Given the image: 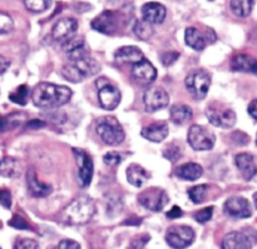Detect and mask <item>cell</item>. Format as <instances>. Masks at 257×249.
<instances>
[{
  "label": "cell",
  "mask_w": 257,
  "mask_h": 249,
  "mask_svg": "<svg viewBox=\"0 0 257 249\" xmlns=\"http://www.w3.org/2000/svg\"><path fill=\"white\" fill-rule=\"evenodd\" d=\"M73 92L64 85L52 83H39L33 89L32 99L35 107L43 109H53L67 104L72 98Z\"/></svg>",
  "instance_id": "obj_1"
},
{
  "label": "cell",
  "mask_w": 257,
  "mask_h": 249,
  "mask_svg": "<svg viewBox=\"0 0 257 249\" xmlns=\"http://www.w3.org/2000/svg\"><path fill=\"white\" fill-rule=\"evenodd\" d=\"M95 214V203L89 197H79L62 212V220L68 224H85Z\"/></svg>",
  "instance_id": "obj_2"
},
{
  "label": "cell",
  "mask_w": 257,
  "mask_h": 249,
  "mask_svg": "<svg viewBox=\"0 0 257 249\" xmlns=\"http://www.w3.org/2000/svg\"><path fill=\"white\" fill-rule=\"evenodd\" d=\"M97 133L100 139L109 145H118L124 140V130L113 117H103L97 122Z\"/></svg>",
  "instance_id": "obj_3"
},
{
  "label": "cell",
  "mask_w": 257,
  "mask_h": 249,
  "mask_svg": "<svg viewBox=\"0 0 257 249\" xmlns=\"http://www.w3.org/2000/svg\"><path fill=\"white\" fill-rule=\"evenodd\" d=\"M185 84L190 94L195 99L202 100L207 95L211 85V75L206 70L198 69L188 74L186 78Z\"/></svg>",
  "instance_id": "obj_4"
},
{
  "label": "cell",
  "mask_w": 257,
  "mask_h": 249,
  "mask_svg": "<svg viewBox=\"0 0 257 249\" xmlns=\"http://www.w3.org/2000/svg\"><path fill=\"white\" fill-rule=\"evenodd\" d=\"M188 143L195 150H211L216 143V137L203 125H192L188 130Z\"/></svg>",
  "instance_id": "obj_5"
},
{
  "label": "cell",
  "mask_w": 257,
  "mask_h": 249,
  "mask_svg": "<svg viewBox=\"0 0 257 249\" xmlns=\"http://www.w3.org/2000/svg\"><path fill=\"white\" fill-rule=\"evenodd\" d=\"M195 240V232L188 225H172L166 233V242L172 248L183 249Z\"/></svg>",
  "instance_id": "obj_6"
},
{
  "label": "cell",
  "mask_w": 257,
  "mask_h": 249,
  "mask_svg": "<svg viewBox=\"0 0 257 249\" xmlns=\"http://www.w3.org/2000/svg\"><path fill=\"white\" fill-rule=\"evenodd\" d=\"M138 202L145 208L152 210V212H161L167 205V203L170 202V198H168V194L163 189L151 188V189L141 193L140 197H138Z\"/></svg>",
  "instance_id": "obj_7"
},
{
  "label": "cell",
  "mask_w": 257,
  "mask_h": 249,
  "mask_svg": "<svg viewBox=\"0 0 257 249\" xmlns=\"http://www.w3.org/2000/svg\"><path fill=\"white\" fill-rule=\"evenodd\" d=\"M143 103H145L146 112L155 113L168 107L170 95L162 87H151L145 92Z\"/></svg>",
  "instance_id": "obj_8"
},
{
  "label": "cell",
  "mask_w": 257,
  "mask_h": 249,
  "mask_svg": "<svg viewBox=\"0 0 257 249\" xmlns=\"http://www.w3.org/2000/svg\"><path fill=\"white\" fill-rule=\"evenodd\" d=\"M206 115H207L208 122L215 127L228 129L236 124V113L230 108L210 105L206 110Z\"/></svg>",
  "instance_id": "obj_9"
},
{
  "label": "cell",
  "mask_w": 257,
  "mask_h": 249,
  "mask_svg": "<svg viewBox=\"0 0 257 249\" xmlns=\"http://www.w3.org/2000/svg\"><path fill=\"white\" fill-rule=\"evenodd\" d=\"M75 162L78 164V182L80 187L85 188L90 184L93 178V160L90 155L83 149L73 148Z\"/></svg>",
  "instance_id": "obj_10"
},
{
  "label": "cell",
  "mask_w": 257,
  "mask_h": 249,
  "mask_svg": "<svg viewBox=\"0 0 257 249\" xmlns=\"http://www.w3.org/2000/svg\"><path fill=\"white\" fill-rule=\"evenodd\" d=\"M98 85V99H99L100 107L105 110H114L120 103V93L115 85L110 84L109 82L104 80V84Z\"/></svg>",
  "instance_id": "obj_11"
},
{
  "label": "cell",
  "mask_w": 257,
  "mask_h": 249,
  "mask_svg": "<svg viewBox=\"0 0 257 249\" xmlns=\"http://www.w3.org/2000/svg\"><path fill=\"white\" fill-rule=\"evenodd\" d=\"M223 212L226 215L237 219L250 218L252 214L250 202L243 197H231L223 204Z\"/></svg>",
  "instance_id": "obj_12"
},
{
  "label": "cell",
  "mask_w": 257,
  "mask_h": 249,
  "mask_svg": "<svg viewBox=\"0 0 257 249\" xmlns=\"http://www.w3.org/2000/svg\"><path fill=\"white\" fill-rule=\"evenodd\" d=\"M132 75L133 79L137 83L143 85H148L156 80V78H157V70L153 67L152 63L146 59H142L141 62L133 64Z\"/></svg>",
  "instance_id": "obj_13"
},
{
  "label": "cell",
  "mask_w": 257,
  "mask_h": 249,
  "mask_svg": "<svg viewBox=\"0 0 257 249\" xmlns=\"http://www.w3.org/2000/svg\"><path fill=\"white\" fill-rule=\"evenodd\" d=\"M78 30V22L74 18H63L58 20L54 24L52 30V35L54 40L63 43L64 40L69 39L70 37L77 33Z\"/></svg>",
  "instance_id": "obj_14"
},
{
  "label": "cell",
  "mask_w": 257,
  "mask_h": 249,
  "mask_svg": "<svg viewBox=\"0 0 257 249\" xmlns=\"http://www.w3.org/2000/svg\"><path fill=\"white\" fill-rule=\"evenodd\" d=\"M117 15L110 10H105L102 14L98 15L95 19H93L92 28L97 32L103 33V34L110 35L117 30Z\"/></svg>",
  "instance_id": "obj_15"
},
{
  "label": "cell",
  "mask_w": 257,
  "mask_h": 249,
  "mask_svg": "<svg viewBox=\"0 0 257 249\" xmlns=\"http://www.w3.org/2000/svg\"><path fill=\"white\" fill-rule=\"evenodd\" d=\"M62 49L67 53L69 60L78 59V58L84 57V55L88 54L84 39L82 37H77V35H73L69 39L64 40L62 43Z\"/></svg>",
  "instance_id": "obj_16"
},
{
  "label": "cell",
  "mask_w": 257,
  "mask_h": 249,
  "mask_svg": "<svg viewBox=\"0 0 257 249\" xmlns=\"http://www.w3.org/2000/svg\"><path fill=\"white\" fill-rule=\"evenodd\" d=\"M27 184L28 188H29V192L32 193V195H34V197L37 198L48 197V195L53 192L52 185L45 184V183H43L42 180L38 178L34 168H30V169L28 170Z\"/></svg>",
  "instance_id": "obj_17"
},
{
  "label": "cell",
  "mask_w": 257,
  "mask_h": 249,
  "mask_svg": "<svg viewBox=\"0 0 257 249\" xmlns=\"http://www.w3.org/2000/svg\"><path fill=\"white\" fill-rule=\"evenodd\" d=\"M69 63L75 68V70L79 73V75L83 79L95 75L100 70L99 64L88 54L84 55V57L78 58V59L70 60Z\"/></svg>",
  "instance_id": "obj_18"
},
{
  "label": "cell",
  "mask_w": 257,
  "mask_h": 249,
  "mask_svg": "<svg viewBox=\"0 0 257 249\" xmlns=\"http://www.w3.org/2000/svg\"><path fill=\"white\" fill-rule=\"evenodd\" d=\"M166 8L160 3L151 2L142 7L143 20L150 24H161L166 19Z\"/></svg>",
  "instance_id": "obj_19"
},
{
  "label": "cell",
  "mask_w": 257,
  "mask_h": 249,
  "mask_svg": "<svg viewBox=\"0 0 257 249\" xmlns=\"http://www.w3.org/2000/svg\"><path fill=\"white\" fill-rule=\"evenodd\" d=\"M168 133H170V129H168L167 123L156 122L143 128L141 134H142L143 138L150 140V142L161 143L168 137Z\"/></svg>",
  "instance_id": "obj_20"
},
{
  "label": "cell",
  "mask_w": 257,
  "mask_h": 249,
  "mask_svg": "<svg viewBox=\"0 0 257 249\" xmlns=\"http://www.w3.org/2000/svg\"><path fill=\"white\" fill-rule=\"evenodd\" d=\"M235 163L243 179L251 180L253 177H256L257 167L252 155L248 154V153H240V154L236 155Z\"/></svg>",
  "instance_id": "obj_21"
},
{
  "label": "cell",
  "mask_w": 257,
  "mask_h": 249,
  "mask_svg": "<svg viewBox=\"0 0 257 249\" xmlns=\"http://www.w3.org/2000/svg\"><path fill=\"white\" fill-rule=\"evenodd\" d=\"M115 62L119 64H136V63L141 62L145 59L142 50L138 49L137 47L133 45H128V47H122L118 49L114 54Z\"/></svg>",
  "instance_id": "obj_22"
},
{
  "label": "cell",
  "mask_w": 257,
  "mask_h": 249,
  "mask_svg": "<svg viewBox=\"0 0 257 249\" xmlns=\"http://www.w3.org/2000/svg\"><path fill=\"white\" fill-rule=\"evenodd\" d=\"M231 68L236 72L252 73L257 75V59L248 54H237L231 60Z\"/></svg>",
  "instance_id": "obj_23"
},
{
  "label": "cell",
  "mask_w": 257,
  "mask_h": 249,
  "mask_svg": "<svg viewBox=\"0 0 257 249\" xmlns=\"http://www.w3.org/2000/svg\"><path fill=\"white\" fill-rule=\"evenodd\" d=\"M223 249H250L252 242L242 232H231L225 237L222 242Z\"/></svg>",
  "instance_id": "obj_24"
},
{
  "label": "cell",
  "mask_w": 257,
  "mask_h": 249,
  "mask_svg": "<svg viewBox=\"0 0 257 249\" xmlns=\"http://www.w3.org/2000/svg\"><path fill=\"white\" fill-rule=\"evenodd\" d=\"M175 173L180 179L188 180V182H195L198 178L202 177L203 169L197 163H186V164L180 165L176 169Z\"/></svg>",
  "instance_id": "obj_25"
},
{
  "label": "cell",
  "mask_w": 257,
  "mask_h": 249,
  "mask_svg": "<svg viewBox=\"0 0 257 249\" xmlns=\"http://www.w3.org/2000/svg\"><path fill=\"white\" fill-rule=\"evenodd\" d=\"M127 180L130 184L135 185V187L140 188L145 184L148 180L150 175H148L147 170L140 164H131L127 168Z\"/></svg>",
  "instance_id": "obj_26"
},
{
  "label": "cell",
  "mask_w": 257,
  "mask_h": 249,
  "mask_svg": "<svg viewBox=\"0 0 257 249\" xmlns=\"http://www.w3.org/2000/svg\"><path fill=\"white\" fill-rule=\"evenodd\" d=\"M185 40L186 44L195 50H203L207 45V38L200 30L193 27L186 29Z\"/></svg>",
  "instance_id": "obj_27"
},
{
  "label": "cell",
  "mask_w": 257,
  "mask_h": 249,
  "mask_svg": "<svg viewBox=\"0 0 257 249\" xmlns=\"http://www.w3.org/2000/svg\"><path fill=\"white\" fill-rule=\"evenodd\" d=\"M192 109L186 104H176L171 108V120L177 125L188 123L192 119Z\"/></svg>",
  "instance_id": "obj_28"
},
{
  "label": "cell",
  "mask_w": 257,
  "mask_h": 249,
  "mask_svg": "<svg viewBox=\"0 0 257 249\" xmlns=\"http://www.w3.org/2000/svg\"><path fill=\"white\" fill-rule=\"evenodd\" d=\"M25 119H27V114L24 113H13V114L0 117V132L14 129V128L22 125Z\"/></svg>",
  "instance_id": "obj_29"
},
{
  "label": "cell",
  "mask_w": 257,
  "mask_h": 249,
  "mask_svg": "<svg viewBox=\"0 0 257 249\" xmlns=\"http://www.w3.org/2000/svg\"><path fill=\"white\" fill-rule=\"evenodd\" d=\"M20 167L18 160L14 158L5 157L0 159V175L5 178H14L15 175L19 174Z\"/></svg>",
  "instance_id": "obj_30"
},
{
  "label": "cell",
  "mask_w": 257,
  "mask_h": 249,
  "mask_svg": "<svg viewBox=\"0 0 257 249\" xmlns=\"http://www.w3.org/2000/svg\"><path fill=\"white\" fill-rule=\"evenodd\" d=\"M231 10L238 18H246L251 14L253 0H231Z\"/></svg>",
  "instance_id": "obj_31"
},
{
  "label": "cell",
  "mask_w": 257,
  "mask_h": 249,
  "mask_svg": "<svg viewBox=\"0 0 257 249\" xmlns=\"http://www.w3.org/2000/svg\"><path fill=\"white\" fill-rule=\"evenodd\" d=\"M208 185L206 184H200L195 185V187L190 188L188 189V195H190V199L192 200L195 204H201V203L205 200V195L207 193Z\"/></svg>",
  "instance_id": "obj_32"
},
{
  "label": "cell",
  "mask_w": 257,
  "mask_h": 249,
  "mask_svg": "<svg viewBox=\"0 0 257 249\" xmlns=\"http://www.w3.org/2000/svg\"><path fill=\"white\" fill-rule=\"evenodd\" d=\"M9 98L12 102L17 103V104L25 105L28 103V98H29V88L27 85H20L10 94Z\"/></svg>",
  "instance_id": "obj_33"
},
{
  "label": "cell",
  "mask_w": 257,
  "mask_h": 249,
  "mask_svg": "<svg viewBox=\"0 0 257 249\" xmlns=\"http://www.w3.org/2000/svg\"><path fill=\"white\" fill-rule=\"evenodd\" d=\"M25 8L33 13H43L48 9L50 0H22Z\"/></svg>",
  "instance_id": "obj_34"
},
{
  "label": "cell",
  "mask_w": 257,
  "mask_h": 249,
  "mask_svg": "<svg viewBox=\"0 0 257 249\" xmlns=\"http://www.w3.org/2000/svg\"><path fill=\"white\" fill-rule=\"evenodd\" d=\"M135 33L141 39H148L153 34V30L150 23L145 22V20H138L135 25Z\"/></svg>",
  "instance_id": "obj_35"
},
{
  "label": "cell",
  "mask_w": 257,
  "mask_h": 249,
  "mask_svg": "<svg viewBox=\"0 0 257 249\" xmlns=\"http://www.w3.org/2000/svg\"><path fill=\"white\" fill-rule=\"evenodd\" d=\"M181 155H182L181 148L180 145H177L176 143H172V144H170L165 150H163V157L172 163L180 159Z\"/></svg>",
  "instance_id": "obj_36"
},
{
  "label": "cell",
  "mask_w": 257,
  "mask_h": 249,
  "mask_svg": "<svg viewBox=\"0 0 257 249\" xmlns=\"http://www.w3.org/2000/svg\"><path fill=\"white\" fill-rule=\"evenodd\" d=\"M14 28V22L10 18V15L0 12V34H8Z\"/></svg>",
  "instance_id": "obj_37"
},
{
  "label": "cell",
  "mask_w": 257,
  "mask_h": 249,
  "mask_svg": "<svg viewBox=\"0 0 257 249\" xmlns=\"http://www.w3.org/2000/svg\"><path fill=\"white\" fill-rule=\"evenodd\" d=\"M103 160H104L105 164L109 165V167H115V165L120 164V162H122V157H120L119 153L109 152L103 157Z\"/></svg>",
  "instance_id": "obj_38"
},
{
  "label": "cell",
  "mask_w": 257,
  "mask_h": 249,
  "mask_svg": "<svg viewBox=\"0 0 257 249\" xmlns=\"http://www.w3.org/2000/svg\"><path fill=\"white\" fill-rule=\"evenodd\" d=\"M9 225H12L13 228H17V229H25V230L30 229V227H29V224L27 223V220L18 214H15L14 217L9 220Z\"/></svg>",
  "instance_id": "obj_39"
},
{
  "label": "cell",
  "mask_w": 257,
  "mask_h": 249,
  "mask_svg": "<svg viewBox=\"0 0 257 249\" xmlns=\"http://www.w3.org/2000/svg\"><path fill=\"white\" fill-rule=\"evenodd\" d=\"M212 214H213V208L208 207V208H205V209L200 210L198 213H196L195 219L197 220L198 223H206L212 218Z\"/></svg>",
  "instance_id": "obj_40"
},
{
  "label": "cell",
  "mask_w": 257,
  "mask_h": 249,
  "mask_svg": "<svg viewBox=\"0 0 257 249\" xmlns=\"http://www.w3.org/2000/svg\"><path fill=\"white\" fill-rule=\"evenodd\" d=\"M17 249H37L39 248V244H38V242H35V240L33 239H25V238H23V239H18L17 242H15V247Z\"/></svg>",
  "instance_id": "obj_41"
},
{
  "label": "cell",
  "mask_w": 257,
  "mask_h": 249,
  "mask_svg": "<svg viewBox=\"0 0 257 249\" xmlns=\"http://www.w3.org/2000/svg\"><path fill=\"white\" fill-rule=\"evenodd\" d=\"M178 58H180V54H178V53L168 52L161 55V62H162V64L166 65V67H170L173 63H176V60H177Z\"/></svg>",
  "instance_id": "obj_42"
},
{
  "label": "cell",
  "mask_w": 257,
  "mask_h": 249,
  "mask_svg": "<svg viewBox=\"0 0 257 249\" xmlns=\"http://www.w3.org/2000/svg\"><path fill=\"white\" fill-rule=\"evenodd\" d=\"M0 204L7 208V209L10 208V205H12V195H10L9 190L0 189Z\"/></svg>",
  "instance_id": "obj_43"
},
{
  "label": "cell",
  "mask_w": 257,
  "mask_h": 249,
  "mask_svg": "<svg viewBox=\"0 0 257 249\" xmlns=\"http://www.w3.org/2000/svg\"><path fill=\"white\" fill-rule=\"evenodd\" d=\"M58 248L59 249H79L80 244L79 243L74 242V240H72V239H64L59 243Z\"/></svg>",
  "instance_id": "obj_44"
},
{
  "label": "cell",
  "mask_w": 257,
  "mask_h": 249,
  "mask_svg": "<svg viewBox=\"0 0 257 249\" xmlns=\"http://www.w3.org/2000/svg\"><path fill=\"white\" fill-rule=\"evenodd\" d=\"M247 112H248V114H250L251 117H252L253 119H255L257 122V99L252 100V102L248 104Z\"/></svg>",
  "instance_id": "obj_45"
},
{
  "label": "cell",
  "mask_w": 257,
  "mask_h": 249,
  "mask_svg": "<svg viewBox=\"0 0 257 249\" xmlns=\"http://www.w3.org/2000/svg\"><path fill=\"white\" fill-rule=\"evenodd\" d=\"M181 215H182V210H181V208L177 207V205H175V207H173L172 209H171L170 212L167 213V217L171 218V219H175V218H180Z\"/></svg>",
  "instance_id": "obj_46"
},
{
  "label": "cell",
  "mask_w": 257,
  "mask_h": 249,
  "mask_svg": "<svg viewBox=\"0 0 257 249\" xmlns=\"http://www.w3.org/2000/svg\"><path fill=\"white\" fill-rule=\"evenodd\" d=\"M9 65H10L9 60H8L5 57H3V55H0V74H4V73L8 70V68H9Z\"/></svg>",
  "instance_id": "obj_47"
},
{
  "label": "cell",
  "mask_w": 257,
  "mask_h": 249,
  "mask_svg": "<svg viewBox=\"0 0 257 249\" xmlns=\"http://www.w3.org/2000/svg\"><path fill=\"white\" fill-rule=\"evenodd\" d=\"M253 203H255V207L257 209V192L255 193V194H253Z\"/></svg>",
  "instance_id": "obj_48"
},
{
  "label": "cell",
  "mask_w": 257,
  "mask_h": 249,
  "mask_svg": "<svg viewBox=\"0 0 257 249\" xmlns=\"http://www.w3.org/2000/svg\"><path fill=\"white\" fill-rule=\"evenodd\" d=\"M256 145H257V138H256Z\"/></svg>",
  "instance_id": "obj_49"
}]
</instances>
